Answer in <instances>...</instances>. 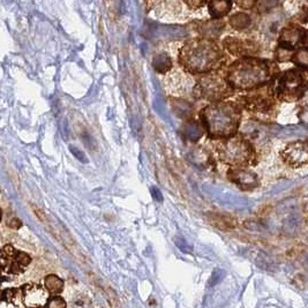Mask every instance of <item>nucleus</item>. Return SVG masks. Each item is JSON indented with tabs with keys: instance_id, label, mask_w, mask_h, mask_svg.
Returning a JSON list of instances; mask_svg holds the SVG:
<instances>
[{
	"instance_id": "obj_21",
	"label": "nucleus",
	"mask_w": 308,
	"mask_h": 308,
	"mask_svg": "<svg viewBox=\"0 0 308 308\" xmlns=\"http://www.w3.org/2000/svg\"><path fill=\"white\" fill-rule=\"evenodd\" d=\"M224 277H225V272L223 271V270L215 269V271L213 272V275H211V277H210L208 285H209L210 287L217 285L218 283L221 282V279H223Z\"/></svg>"
},
{
	"instance_id": "obj_17",
	"label": "nucleus",
	"mask_w": 308,
	"mask_h": 308,
	"mask_svg": "<svg viewBox=\"0 0 308 308\" xmlns=\"http://www.w3.org/2000/svg\"><path fill=\"white\" fill-rule=\"evenodd\" d=\"M291 62H293L294 65L297 66L298 69L300 71H306L308 67V51L307 47L299 48V50L296 51L291 58Z\"/></svg>"
},
{
	"instance_id": "obj_25",
	"label": "nucleus",
	"mask_w": 308,
	"mask_h": 308,
	"mask_svg": "<svg viewBox=\"0 0 308 308\" xmlns=\"http://www.w3.org/2000/svg\"><path fill=\"white\" fill-rule=\"evenodd\" d=\"M31 209L34 210L35 215H36V216L40 218L41 221H43L44 224H47V217L45 216V214L40 209V208H38L37 206H35V204H31Z\"/></svg>"
},
{
	"instance_id": "obj_24",
	"label": "nucleus",
	"mask_w": 308,
	"mask_h": 308,
	"mask_svg": "<svg viewBox=\"0 0 308 308\" xmlns=\"http://www.w3.org/2000/svg\"><path fill=\"white\" fill-rule=\"evenodd\" d=\"M183 3L188 7V9H200L203 6H207L206 1H196V0H189V1H183Z\"/></svg>"
},
{
	"instance_id": "obj_3",
	"label": "nucleus",
	"mask_w": 308,
	"mask_h": 308,
	"mask_svg": "<svg viewBox=\"0 0 308 308\" xmlns=\"http://www.w3.org/2000/svg\"><path fill=\"white\" fill-rule=\"evenodd\" d=\"M200 118L208 137L224 140L238 134L242 119V109L238 102L221 100L203 107Z\"/></svg>"
},
{
	"instance_id": "obj_8",
	"label": "nucleus",
	"mask_w": 308,
	"mask_h": 308,
	"mask_svg": "<svg viewBox=\"0 0 308 308\" xmlns=\"http://www.w3.org/2000/svg\"><path fill=\"white\" fill-rule=\"evenodd\" d=\"M238 104L241 109L255 114H270L276 109L277 99L273 96L271 86L266 85L261 88L249 90L240 96Z\"/></svg>"
},
{
	"instance_id": "obj_20",
	"label": "nucleus",
	"mask_w": 308,
	"mask_h": 308,
	"mask_svg": "<svg viewBox=\"0 0 308 308\" xmlns=\"http://www.w3.org/2000/svg\"><path fill=\"white\" fill-rule=\"evenodd\" d=\"M105 292L107 296V300H109V303L111 305V308H121V305L119 303V299H118L116 292H114L111 287H106Z\"/></svg>"
},
{
	"instance_id": "obj_5",
	"label": "nucleus",
	"mask_w": 308,
	"mask_h": 308,
	"mask_svg": "<svg viewBox=\"0 0 308 308\" xmlns=\"http://www.w3.org/2000/svg\"><path fill=\"white\" fill-rule=\"evenodd\" d=\"M273 96L280 102H299L306 92L307 83L304 71L298 68L279 73L270 83Z\"/></svg>"
},
{
	"instance_id": "obj_19",
	"label": "nucleus",
	"mask_w": 308,
	"mask_h": 308,
	"mask_svg": "<svg viewBox=\"0 0 308 308\" xmlns=\"http://www.w3.org/2000/svg\"><path fill=\"white\" fill-rule=\"evenodd\" d=\"M45 286H46V289L50 291V292L58 293L62 290L64 283H62V280L59 278V277L50 275L48 277H46V279H45Z\"/></svg>"
},
{
	"instance_id": "obj_2",
	"label": "nucleus",
	"mask_w": 308,
	"mask_h": 308,
	"mask_svg": "<svg viewBox=\"0 0 308 308\" xmlns=\"http://www.w3.org/2000/svg\"><path fill=\"white\" fill-rule=\"evenodd\" d=\"M178 61L187 74L202 76L223 68L226 57L217 42L196 37L182 45Z\"/></svg>"
},
{
	"instance_id": "obj_10",
	"label": "nucleus",
	"mask_w": 308,
	"mask_h": 308,
	"mask_svg": "<svg viewBox=\"0 0 308 308\" xmlns=\"http://www.w3.org/2000/svg\"><path fill=\"white\" fill-rule=\"evenodd\" d=\"M280 157L290 168H303L308 163V145L306 140L287 144L280 152Z\"/></svg>"
},
{
	"instance_id": "obj_18",
	"label": "nucleus",
	"mask_w": 308,
	"mask_h": 308,
	"mask_svg": "<svg viewBox=\"0 0 308 308\" xmlns=\"http://www.w3.org/2000/svg\"><path fill=\"white\" fill-rule=\"evenodd\" d=\"M280 29H282L280 28V21L277 19H271V17H268L265 20V24L263 26V31H264L265 37H270L271 40L276 34H279Z\"/></svg>"
},
{
	"instance_id": "obj_26",
	"label": "nucleus",
	"mask_w": 308,
	"mask_h": 308,
	"mask_svg": "<svg viewBox=\"0 0 308 308\" xmlns=\"http://www.w3.org/2000/svg\"><path fill=\"white\" fill-rule=\"evenodd\" d=\"M235 5L240 7L241 9H253L256 5V1H237Z\"/></svg>"
},
{
	"instance_id": "obj_16",
	"label": "nucleus",
	"mask_w": 308,
	"mask_h": 308,
	"mask_svg": "<svg viewBox=\"0 0 308 308\" xmlns=\"http://www.w3.org/2000/svg\"><path fill=\"white\" fill-rule=\"evenodd\" d=\"M151 65L158 74H168L170 69L172 68V59L168 53L161 52L154 55Z\"/></svg>"
},
{
	"instance_id": "obj_27",
	"label": "nucleus",
	"mask_w": 308,
	"mask_h": 308,
	"mask_svg": "<svg viewBox=\"0 0 308 308\" xmlns=\"http://www.w3.org/2000/svg\"><path fill=\"white\" fill-rule=\"evenodd\" d=\"M151 194H152V196H154L157 201H162L163 200L162 193L159 192V190L156 188V187H152V188H151Z\"/></svg>"
},
{
	"instance_id": "obj_9",
	"label": "nucleus",
	"mask_w": 308,
	"mask_h": 308,
	"mask_svg": "<svg viewBox=\"0 0 308 308\" xmlns=\"http://www.w3.org/2000/svg\"><path fill=\"white\" fill-rule=\"evenodd\" d=\"M221 45H223V50H226L230 54L240 58L256 57L261 51V45L249 38L227 36L221 42Z\"/></svg>"
},
{
	"instance_id": "obj_1",
	"label": "nucleus",
	"mask_w": 308,
	"mask_h": 308,
	"mask_svg": "<svg viewBox=\"0 0 308 308\" xmlns=\"http://www.w3.org/2000/svg\"><path fill=\"white\" fill-rule=\"evenodd\" d=\"M278 74L279 69L273 61L259 57H244L228 65L224 76L234 91H249L269 85Z\"/></svg>"
},
{
	"instance_id": "obj_23",
	"label": "nucleus",
	"mask_w": 308,
	"mask_h": 308,
	"mask_svg": "<svg viewBox=\"0 0 308 308\" xmlns=\"http://www.w3.org/2000/svg\"><path fill=\"white\" fill-rule=\"evenodd\" d=\"M47 308H66V303L61 298H53L48 301Z\"/></svg>"
},
{
	"instance_id": "obj_4",
	"label": "nucleus",
	"mask_w": 308,
	"mask_h": 308,
	"mask_svg": "<svg viewBox=\"0 0 308 308\" xmlns=\"http://www.w3.org/2000/svg\"><path fill=\"white\" fill-rule=\"evenodd\" d=\"M218 158L232 169H248L255 165L258 161L255 147L251 138L242 134L224 138L216 148Z\"/></svg>"
},
{
	"instance_id": "obj_7",
	"label": "nucleus",
	"mask_w": 308,
	"mask_h": 308,
	"mask_svg": "<svg viewBox=\"0 0 308 308\" xmlns=\"http://www.w3.org/2000/svg\"><path fill=\"white\" fill-rule=\"evenodd\" d=\"M303 47H307V30L297 23L283 27L278 34V44L275 50L276 60L290 61L294 52Z\"/></svg>"
},
{
	"instance_id": "obj_13",
	"label": "nucleus",
	"mask_w": 308,
	"mask_h": 308,
	"mask_svg": "<svg viewBox=\"0 0 308 308\" xmlns=\"http://www.w3.org/2000/svg\"><path fill=\"white\" fill-rule=\"evenodd\" d=\"M207 220L213 226L221 231H232L237 227L238 220L230 214L224 213H209L207 214Z\"/></svg>"
},
{
	"instance_id": "obj_14",
	"label": "nucleus",
	"mask_w": 308,
	"mask_h": 308,
	"mask_svg": "<svg viewBox=\"0 0 308 308\" xmlns=\"http://www.w3.org/2000/svg\"><path fill=\"white\" fill-rule=\"evenodd\" d=\"M207 6L213 20H221L232 9L233 2L227 1V0L225 1H215L214 0V1L207 2Z\"/></svg>"
},
{
	"instance_id": "obj_6",
	"label": "nucleus",
	"mask_w": 308,
	"mask_h": 308,
	"mask_svg": "<svg viewBox=\"0 0 308 308\" xmlns=\"http://www.w3.org/2000/svg\"><path fill=\"white\" fill-rule=\"evenodd\" d=\"M234 93L228 86L224 74L218 72L202 75L193 87V95L196 99L217 103L225 100Z\"/></svg>"
},
{
	"instance_id": "obj_15",
	"label": "nucleus",
	"mask_w": 308,
	"mask_h": 308,
	"mask_svg": "<svg viewBox=\"0 0 308 308\" xmlns=\"http://www.w3.org/2000/svg\"><path fill=\"white\" fill-rule=\"evenodd\" d=\"M228 24L238 31H246L253 26V19L245 12H237L232 14L228 19Z\"/></svg>"
},
{
	"instance_id": "obj_12",
	"label": "nucleus",
	"mask_w": 308,
	"mask_h": 308,
	"mask_svg": "<svg viewBox=\"0 0 308 308\" xmlns=\"http://www.w3.org/2000/svg\"><path fill=\"white\" fill-rule=\"evenodd\" d=\"M226 23L223 20H208L202 21V22H197L196 31L200 35L201 38L209 41H215L220 36L225 29Z\"/></svg>"
},
{
	"instance_id": "obj_22",
	"label": "nucleus",
	"mask_w": 308,
	"mask_h": 308,
	"mask_svg": "<svg viewBox=\"0 0 308 308\" xmlns=\"http://www.w3.org/2000/svg\"><path fill=\"white\" fill-rule=\"evenodd\" d=\"M176 245L180 251L183 253H192V246H189L188 242H187L183 238H176Z\"/></svg>"
},
{
	"instance_id": "obj_11",
	"label": "nucleus",
	"mask_w": 308,
	"mask_h": 308,
	"mask_svg": "<svg viewBox=\"0 0 308 308\" xmlns=\"http://www.w3.org/2000/svg\"><path fill=\"white\" fill-rule=\"evenodd\" d=\"M227 176L241 190L255 189L260 185V178L249 169H232L227 171Z\"/></svg>"
}]
</instances>
